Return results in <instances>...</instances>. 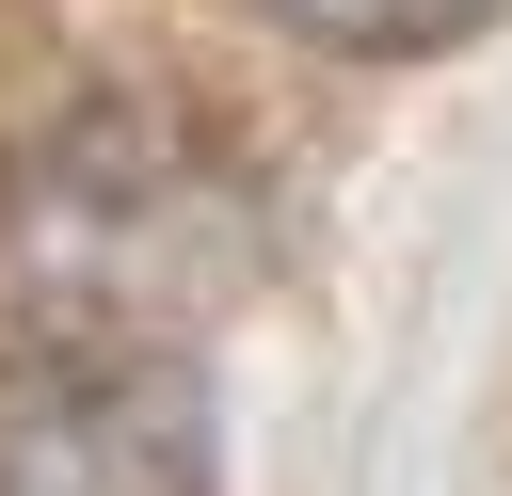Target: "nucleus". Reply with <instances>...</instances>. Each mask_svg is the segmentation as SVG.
Segmentation results:
<instances>
[{
    "instance_id": "obj_1",
    "label": "nucleus",
    "mask_w": 512,
    "mask_h": 496,
    "mask_svg": "<svg viewBox=\"0 0 512 496\" xmlns=\"http://www.w3.org/2000/svg\"><path fill=\"white\" fill-rule=\"evenodd\" d=\"M16 240H32V272H48L96 336L160 352L144 320H208V304L256 272V192H240L192 128H160V112H80V128L32 160Z\"/></svg>"
},
{
    "instance_id": "obj_2",
    "label": "nucleus",
    "mask_w": 512,
    "mask_h": 496,
    "mask_svg": "<svg viewBox=\"0 0 512 496\" xmlns=\"http://www.w3.org/2000/svg\"><path fill=\"white\" fill-rule=\"evenodd\" d=\"M0 496H208V384L128 336L0 368Z\"/></svg>"
},
{
    "instance_id": "obj_3",
    "label": "nucleus",
    "mask_w": 512,
    "mask_h": 496,
    "mask_svg": "<svg viewBox=\"0 0 512 496\" xmlns=\"http://www.w3.org/2000/svg\"><path fill=\"white\" fill-rule=\"evenodd\" d=\"M304 48H448V32H480L496 0H272Z\"/></svg>"
}]
</instances>
